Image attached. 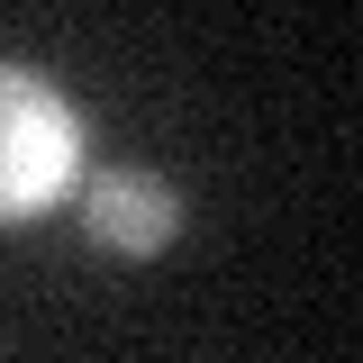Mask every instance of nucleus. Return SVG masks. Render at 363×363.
I'll return each mask as SVG.
<instances>
[{
	"instance_id": "f257e3e1",
	"label": "nucleus",
	"mask_w": 363,
	"mask_h": 363,
	"mask_svg": "<svg viewBox=\"0 0 363 363\" xmlns=\"http://www.w3.org/2000/svg\"><path fill=\"white\" fill-rule=\"evenodd\" d=\"M82 191V109L37 64H0V227L45 218Z\"/></svg>"
},
{
	"instance_id": "f03ea898",
	"label": "nucleus",
	"mask_w": 363,
	"mask_h": 363,
	"mask_svg": "<svg viewBox=\"0 0 363 363\" xmlns=\"http://www.w3.org/2000/svg\"><path fill=\"white\" fill-rule=\"evenodd\" d=\"M82 227L109 255H164L182 236V191L145 164H109V173L82 182Z\"/></svg>"
}]
</instances>
